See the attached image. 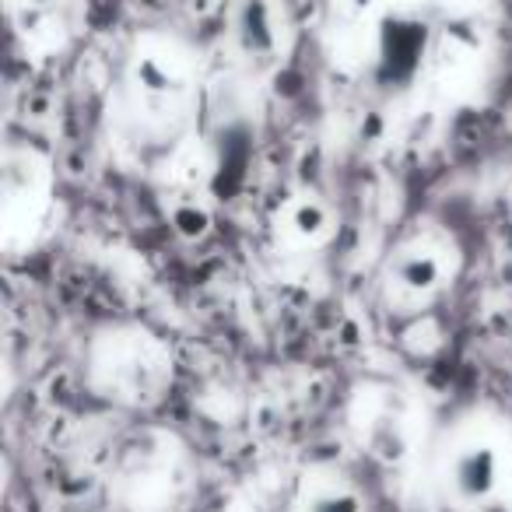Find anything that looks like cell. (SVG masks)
Returning <instances> with one entry per match:
<instances>
[{
	"label": "cell",
	"instance_id": "cell-7",
	"mask_svg": "<svg viewBox=\"0 0 512 512\" xmlns=\"http://www.w3.org/2000/svg\"><path fill=\"white\" fill-rule=\"evenodd\" d=\"M334 221H330V207L323 204L320 197H313V193H302V197H295L292 204L285 207V232L292 235V239H299L302 246H320V242L330 239V232H334Z\"/></svg>",
	"mask_w": 512,
	"mask_h": 512
},
{
	"label": "cell",
	"instance_id": "cell-8",
	"mask_svg": "<svg viewBox=\"0 0 512 512\" xmlns=\"http://www.w3.org/2000/svg\"><path fill=\"white\" fill-rule=\"evenodd\" d=\"M15 25L25 32H39L46 22H53V11H60V0H8Z\"/></svg>",
	"mask_w": 512,
	"mask_h": 512
},
{
	"label": "cell",
	"instance_id": "cell-4",
	"mask_svg": "<svg viewBox=\"0 0 512 512\" xmlns=\"http://www.w3.org/2000/svg\"><path fill=\"white\" fill-rule=\"evenodd\" d=\"M53 197L50 158L36 148H8L4 155V235L8 246L36 242Z\"/></svg>",
	"mask_w": 512,
	"mask_h": 512
},
{
	"label": "cell",
	"instance_id": "cell-1",
	"mask_svg": "<svg viewBox=\"0 0 512 512\" xmlns=\"http://www.w3.org/2000/svg\"><path fill=\"white\" fill-rule=\"evenodd\" d=\"M200 64L179 36L141 32L120 64L113 116L120 137L141 155L183 144L200 120Z\"/></svg>",
	"mask_w": 512,
	"mask_h": 512
},
{
	"label": "cell",
	"instance_id": "cell-5",
	"mask_svg": "<svg viewBox=\"0 0 512 512\" xmlns=\"http://www.w3.org/2000/svg\"><path fill=\"white\" fill-rule=\"evenodd\" d=\"M383 281L397 299L428 302L442 295L453 281V253L449 242L432 232H411L393 246Z\"/></svg>",
	"mask_w": 512,
	"mask_h": 512
},
{
	"label": "cell",
	"instance_id": "cell-2",
	"mask_svg": "<svg viewBox=\"0 0 512 512\" xmlns=\"http://www.w3.org/2000/svg\"><path fill=\"white\" fill-rule=\"evenodd\" d=\"M432 481L456 509H484L512 491V425L495 407L460 411L435 442Z\"/></svg>",
	"mask_w": 512,
	"mask_h": 512
},
{
	"label": "cell",
	"instance_id": "cell-3",
	"mask_svg": "<svg viewBox=\"0 0 512 512\" xmlns=\"http://www.w3.org/2000/svg\"><path fill=\"white\" fill-rule=\"evenodd\" d=\"M176 358L165 337L144 323H106L85 344V383L99 400L123 411H148L165 400Z\"/></svg>",
	"mask_w": 512,
	"mask_h": 512
},
{
	"label": "cell",
	"instance_id": "cell-6",
	"mask_svg": "<svg viewBox=\"0 0 512 512\" xmlns=\"http://www.w3.org/2000/svg\"><path fill=\"white\" fill-rule=\"evenodd\" d=\"M299 512H365V498L344 470L313 467L299 481Z\"/></svg>",
	"mask_w": 512,
	"mask_h": 512
}]
</instances>
